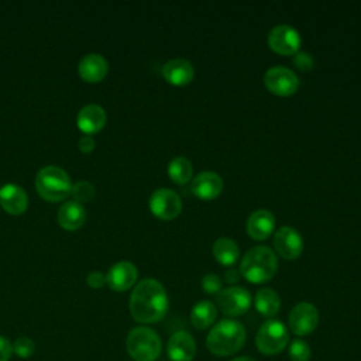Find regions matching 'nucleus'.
<instances>
[{
	"label": "nucleus",
	"instance_id": "f257e3e1",
	"mask_svg": "<svg viewBox=\"0 0 361 361\" xmlns=\"http://www.w3.org/2000/svg\"><path fill=\"white\" fill-rule=\"evenodd\" d=\"M130 313L138 323L149 324L164 319L168 310V295L164 285L154 279L140 281L130 296Z\"/></svg>",
	"mask_w": 361,
	"mask_h": 361
},
{
	"label": "nucleus",
	"instance_id": "f03ea898",
	"mask_svg": "<svg viewBox=\"0 0 361 361\" xmlns=\"http://www.w3.org/2000/svg\"><path fill=\"white\" fill-rule=\"evenodd\" d=\"M245 337V327L238 320L223 319L210 329L206 337V347L217 357H228L243 348Z\"/></svg>",
	"mask_w": 361,
	"mask_h": 361
},
{
	"label": "nucleus",
	"instance_id": "7ed1b4c3",
	"mask_svg": "<svg viewBox=\"0 0 361 361\" xmlns=\"http://www.w3.org/2000/svg\"><path fill=\"white\" fill-rule=\"evenodd\" d=\"M276 269L278 259L275 252L265 245H257L244 254L238 271L247 281L252 283H262L269 281L275 275Z\"/></svg>",
	"mask_w": 361,
	"mask_h": 361
},
{
	"label": "nucleus",
	"instance_id": "20e7f679",
	"mask_svg": "<svg viewBox=\"0 0 361 361\" xmlns=\"http://www.w3.org/2000/svg\"><path fill=\"white\" fill-rule=\"evenodd\" d=\"M72 182L65 169L56 165H48L38 171L35 176V189L38 195L48 202H61L71 195Z\"/></svg>",
	"mask_w": 361,
	"mask_h": 361
},
{
	"label": "nucleus",
	"instance_id": "39448f33",
	"mask_svg": "<svg viewBox=\"0 0 361 361\" xmlns=\"http://www.w3.org/2000/svg\"><path fill=\"white\" fill-rule=\"evenodd\" d=\"M126 348L134 361H155L161 354L162 343L155 330L140 326L128 333Z\"/></svg>",
	"mask_w": 361,
	"mask_h": 361
},
{
	"label": "nucleus",
	"instance_id": "423d86ee",
	"mask_svg": "<svg viewBox=\"0 0 361 361\" xmlns=\"http://www.w3.org/2000/svg\"><path fill=\"white\" fill-rule=\"evenodd\" d=\"M289 341L286 326L281 320L269 319L264 322L255 336L257 348L265 355H275L283 351Z\"/></svg>",
	"mask_w": 361,
	"mask_h": 361
},
{
	"label": "nucleus",
	"instance_id": "0eeeda50",
	"mask_svg": "<svg viewBox=\"0 0 361 361\" xmlns=\"http://www.w3.org/2000/svg\"><path fill=\"white\" fill-rule=\"evenodd\" d=\"M216 305L226 316H241L251 306V295L243 286H228L217 293Z\"/></svg>",
	"mask_w": 361,
	"mask_h": 361
},
{
	"label": "nucleus",
	"instance_id": "6e6552de",
	"mask_svg": "<svg viewBox=\"0 0 361 361\" xmlns=\"http://www.w3.org/2000/svg\"><path fill=\"white\" fill-rule=\"evenodd\" d=\"M149 210L158 219L172 220L182 212V200L175 190L159 188L149 196Z\"/></svg>",
	"mask_w": 361,
	"mask_h": 361
},
{
	"label": "nucleus",
	"instance_id": "1a4fd4ad",
	"mask_svg": "<svg viewBox=\"0 0 361 361\" xmlns=\"http://www.w3.org/2000/svg\"><path fill=\"white\" fill-rule=\"evenodd\" d=\"M264 83L267 89L278 96H289L296 92L299 79L293 71L286 66L278 65L269 68L264 75Z\"/></svg>",
	"mask_w": 361,
	"mask_h": 361
},
{
	"label": "nucleus",
	"instance_id": "9d476101",
	"mask_svg": "<svg viewBox=\"0 0 361 361\" xmlns=\"http://www.w3.org/2000/svg\"><path fill=\"white\" fill-rule=\"evenodd\" d=\"M319 323V312L309 302H300L292 307L288 316V324L293 334L307 336L314 331Z\"/></svg>",
	"mask_w": 361,
	"mask_h": 361
},
{
	"label": "nucleus",
	"instance_id": "9b49d317",
	"mask_svg": "<svg viewBox=\"0 0 361 361\" xmlns=\"http://www.w3.org/2000/svg\"><path fill=\"white\" fill-rule=\"evenodd\" d=\"M300 42L298 30L288 24H278L268 34V45L281 55H295L299 51Z\"/></svg>",
	"mask_w": 361,
	"mask_h": 361
},
{
	"label": "nucleus",
	"instance_id": "f8f14e48",
	"mask_svg": "<svg viewBox=\"0 0 361 361\" xmlns=\"http://www.w3.org/2000/svg\"><path fill=\"white\" fill-rule=\"evenodd\" d=\"M275 251L285 259H295L303 251V240L298 230L290 226H282L274 234Z\"/></svg>",
	"mask_w": 361,
	"mask_h": 361
},
{
	"label": "nucleus",
	"instance_id": "ddd939ff",
	"mask_svg": "<svg viewBox=\"0 0 361 361\" xmlns=\"http://www.w3.org/2000/svg\"><path fill=\"white\" fill-rule=\"evenodd\" d=\"M137 267L130 261H118L110 267L106 275V283L117 292L130 289L137 281Z\"/></svg>",
	"mask_w": 361,
	"mask_h": 361
},
{
	"label": "nucleus",
	"instance_id": "4468645a",
	"mask_svg": "<svg viewBox=\"0 0 361 361\" xmlns=\"http://www.w3.org/2000/svg\"><path fill=\"white\" fill-rule=\"evenodd\" d=\"M166 353L171 361H192L196 355V341L190 333L176 331L168 340Z\"/></svg>",
	"mask_w": 361,
	"mask_h": 361
},
{
	"label": "nucleus",
	"instance_id": "2eb2a0df",
	"mask_svg": "<svg viewBox=\"0 0 361 361\" xmlns=\"http://www.w3.org/2000/svg\"><path fill=\"white\" fill-rule=\"evenodd\" d=\"M223 190V179L213 171H203L192 180V192L203 200L217 197Z\"/></svg>",
	"mask_w": 361,
	"mask_h": 361
},
{
	"label": "nucleus",
	"instance_id": "dca6fc26",
	"mask_svg": "<svg viewBox=\"0 0 361 361\" xmlns=\"http://www.w3.org/2000/svg\"><path fill=\"white\" fill-rule=\"evenodd\" d=\"M0 206L10 214L18 216L28 206L25 190L17 183H6L0 188Z\"/></svg>",
	"mask_w": 361,
	"mask_h": 361
},
{
	"label": "nucleus",
	"instance_id": "f3484780",
	"mask_svg": "<svg viewBox=\"0 0 361 361\" xmlns=\"http://www.w3.org/2000/svg\"><path fill=\"white\" fill-rule=\"evenodd\" d=\"M162 76L166 82L175 86H182L193 79L195 68L190 61L185 58H172L164 63Z\"/></svg>",
	"mask_w": 361,
	"mask_h": 361
},
{
	"label": "nucleus",
	"instance_id": "a211bd4d",
	"mask_svg": "<svg viewBox=\"0 0 361 361\" xmlns=\"http://www.w3.org/2000/svg\"><path fill=\"white\" fill-rule=\"evenodd\" d=\"M106 120V111L99 104H86L79 110L76 116V124L79 130L87 135L100 131L104 127Z\"/></svg>",
	"mask_w": 361,
	"mask_h": 361
},
{
	"label": "nucleus",
	"instance_id": "6ab92c4d",
	"mask_svg": "<svg viewBox=\"0 0 361 361\" xmlns=\"http://www.w3.org/2000/svg\"><path fill=\"white\" fill-rule=\"evenodd\" d=\"M109 71V63L106 58L100 54H86L80 58L78 63V72L80 78L86 82L102 80Z\"/></svg>",
	"mask_w": 361,
	"mask_h": 361
},
{
	"label": "nucleus",
	"instance_id": "aec40b11",
	"mask_svg": "<svg viewBox=\"0 0 361 361\" xmlns=\"http://www.w3.org/2000/svg\"><path fill=\"white\" fill-rule=\"evenodd\" d=\"M275 228V216L267 209L252 212L247 220V233L254 240L267 238Z\"/></svg>",
	"mask_w": 361,
	"mask_h": 361
},
{
	"label": "nucleus",
	"instance_id": "412c9836",
	"mask_svg": "<svg viewBox=\"0 0 361 361\" xmlns=\"http://www.w3.org/2000/svg\"><path fill=\"white\" fill-rule=\"evenodd\" d=\"M56 220L58 224L65 230H78L86 220V210L82 203L76 200H68L61 204Z\"/></svg>",
	"mask_w": 361,
	"mask_h": 361
},
{
	"label": "nucleus",
	"instance_id": "4be33fe9",
	"mask_svg": "<svg viewBox=\"0 0 361 361\" xmlns=\"http://www.w3.org/2000/svg\"><path fill=\"white\" fill-rule=\"evenodd\" d=\"M216 317H217V307L210 300H200L190 310V322L199 330H203L212 326Z\"/></svg>",
	"mask_w": 361,
	"mask_h": 361
},
{
	"label": "nucleus",
	"instance_id": "5701e85b",
	"mask_svg": "<svg viewBox=\"0 0 361 361\" xmlns=\"http://www.w3.org/2000/svg\"><path fill=\"white\" fill-rule=\"evenodd\" d=\"M255 309L267 317L275 316L281 309V299L279 295L271 288H262L255 293L254 298Z\"/></svg>",
	"mask_w": 361,
	"mask_h": 361
},
{
	"label": "nucleus",
	"instance_id": "b1692460",
	"mask_svg": "<svg viewBox=\"0 0 361 361\" xmlns=\"http://www.w3.org/2000/svg\"><path fill=\"white\" fill-rule=\"evenodd\" d=\"M213 255L220 264L228 267L238 259L240 250L234 240L228 237H220L213 244Z\"/></svg>",
	"mask_w": 361,
	"mask_h": 361
},
{
	"label": "nucleus",
	"instance_id": "393cba45",
	"mask_svg": "<svg viewBox=\"0 0 361 361\" xmlns=\"http://www.w3.org/2000/svg\"><path fill=\"white\" fill-rule=\"evenodd\" d=\"M192 164L186 157H175L168 164V175L175 183H186L192 178Z\"/></svg>",
	"mask_w": 361,
	"mask_h": 361
},
{
	"label": "nucleus",
	"instance_id": "a878e982",
	"mask_svg": "<svg viewBox=\"0 0 361 361\" xmlns=\"http://www.w3.org/2000/svg\"><path fill=\"white\" fill-rule=\"evenodd\" d=\"M94 193H96L94 186L87 180H79L75 185H72V188H71V195H72L73 200H76L79 203L89 202L90 199H93Z\"/></svg>",
	"mask_w": 361,
	"mask_h": 361
},
{
	"label": "nucleus",
	"instance_id": "bb28decb",
	"mask_svg": "<svg viewBox=\"0 0 361 361\" xmlns=\"http://www.w3.org/2000/svg\"><path fill=\"white\" fill-rule=\"evenodd\" d=\"M288 353H289V358L292 361H309L310 355H312L309 344L300 338H296L289 344Z\"/></svg>",
	"mask_w": 361,
	"mask_h": 361
},
{
	"label": "nucleus",
	"instance_id": "cd10ccee",
	"mask_svg": "<svg viewBox=\"0 0 361 361\" xmlns=\"http://www.w3.org/2000/svg\"><path fill=\"white\" fill-rule=\"evenodd\" d=\"M35 351V344L28 337H18L13 343V353L20 358H30Z\"/></svg>",
	"mask_w": 361,
	"mask_h": 361
},
{
	"label": "nucleus",
	"instance_id": "c85d7f7f",
	"mask_svg": "<svg viewBox=\"0 0 361 361\" xmlns=\"http://www.w3.org/2000/svg\"><path fill=\"white\" fill-rule=\"evenodd\" d=\"M202 288L206 293L217 295L221 290V279L216 274H206L202 278Z\"/></svg>",
	"mask_w": 361,
	"mask_h": 361
},
{
	"label": "nucleus",
	"instance_id": "c756f323",
	"mask_svg": "<svg viewBox=\"0 0 361 361\" xmlns=\"http://www.w3.org/2000/svg\"><path fill=\"white\" fill-rule=\"evenodd\" d=\"M293 63L300 71H310L313 68V56L305 51H298L293 56Z\"/></svg>",
	"mask_w": 361,
	"mask_h": 361
},
{
	"label": "nucleus",
	"instance_id": "7c9ffc66",
	"mask_svg": "<svg viewBox=\"0 0 361 361\" xmlns=\"http://www.w3.org/2000/svg\"><path fill=\"white\" fill-rule=\"evenodd\" d=\"M86 282L89 286L99 289L106 283V276L100 271H93L86 276Z\"/></svg>",
	"mask_w": 361,
	"mask_h": 361
},
{
	"label": "nucleus",
	"instance_id": "2f4dec72",
	"mask_svg": "<svg viewBox=\"0 0 361 361\" xmlns=\"http://www.w3.org/2000/svg\"><path fill=\"white\" fill-rule=\"evenodd\" d=\"M13 354V344L3 336H0V361H8Z\"/></svg>",
	"mask_w": 361,
	"mask_h": 361
},
{
	"label": "nucleus",
	"instance_id": "473e14b6",
	"mask_svg": "<svg viewBox=\"0 0 361 361\" xmlns=\"http://www.w3.org/2000/svg\"><path fill=\"white\" fill-rule=\"evenodd\" d=\"M78 145H79V149H80L82 152H86V154H87V152H92V151L94 149L96 142H94V138H93L92 135L85 134L83 137L79 138Z\"/></svg>",
	"mask_w": 361,
	"mask_h": 361
},
{
	"label": "nucleus",
	"instance_id": "72a5a7b5",
	"mask_svg": "<svg viewBox=\"0 0 361 361\" xmlns=\"http://www.w3.org/2000/svg\"><path fill=\"white\" fill-rule=\"evenodd\" d=\"M240 278H241V274H240L238 269H233V268H231V269L226 271V274H224V281L228 282V283H234V282H237Z\"/></svg>",
	"mask_w": 361,
	"mask_h": 361
},
{
	"label": "nucleus",
	"instance_id": "f704fd0d",
	"mask_svg": "<svg viewBox=\"0 0 361 361\" xmlns=\"http://www.w3.org/2000/svg\"><path fill=\"white\" fill-rule=\"evenodd\" d=\"M231 361H255V360L251 358V357H237V358H234Z\"/></svg>",
	"mask_w": 361,
	"mask_h": 361
}]
</instances>
